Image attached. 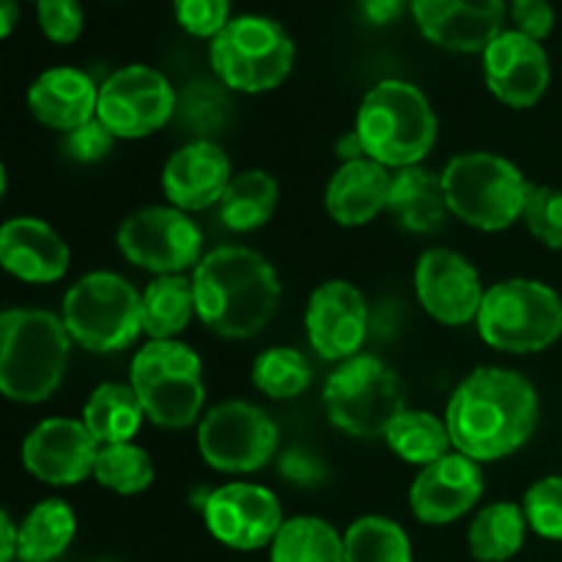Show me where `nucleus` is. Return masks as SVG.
<instances>
[{
  "instance_id": "obj_22",
  "label": "nucleus",
  "mask_w": 562,
  "mask_h": 562,
  "mask_svg": "<svg viewBox=\"0 0 562 562\" xmlns=\"http://www.w3.org/2000/svg\"><path fill=\"white\" fill-rule=\"evenodd\" d=\"M69 261V245L42 220L14 217L0 231V263L22 283H55L66 274Z\"/></svg>"
},
{
  "instance_id": "obj_28",
  "label": "nucleus",
  "mask_w": 562,
  "mask_h": 562,
  "mask_svg": "<svg viewBox=\"0 0 562 562\" xmlns=\"http://www.w3.org/2000/svg\"><path fill=\"white\" fill-rule=\"evenodd\" d=\"M280 187L278 179L267 170H245L234 176L220 201V220L228 231L236 234H250V231L263 228L272 220L278 209Z\"/></svg>"
},
{
  "instance_id": "obj_45",
  "label": "nucleus",
  "mask_w": 562,
  "mask_h": 562,
  "mask_svg": "<svg viewBox=\"0 0 562 562\" xmlns=\"http://www.w3.org/2000/svg\"><path fill=\"white\" fill-rule=\"evenodd\" d=\"M335 151H338V157L344 159V162H355V159L366 157V148H362V140L360 135H357V130L346 132V135L338 140V148H335Z\"/></svg>"
},
{
  "instance_id": "obj_26",
  "label": "nucleus",
  "mask_w": 562,
  "mask_h": 562,
  "mask_svg": "<svg viewBox=\"0 0 562 562\" xmlns=\"http://www.w3.org/2000/svg\"><path fill=\"white\" fill-rule=\"evenodd\" d=\"M143 417H146V409L132 384H99L82 406V423L99 445L132 442V437L140 431Z\"/></svg>"
},
{
  "instance_id": "obj_24",
  "label": "nucleus",
  "mask_w": 562,
  "mask_h": 562,
  "mask_svg": "<svg viewBox=\"0 0 562 562\" xmlns=\"http://www.w3.org/2000/svg\"><path fill=\"white\" fill-rule=\"evenodd\" d=\"M393 173L384 165L362 157L344 162L329 179L324 192V209L344 228H360L387 212Z\"/></svg>"
},
{
  "instance_id": "obj_37",
  "label": "nucleus",
  "mask_w": 562,
  "mask_h": 562,
  "mask_svg": "<svg viewBox=\"0 0 562 562\" xmlns=\"http://www.w3.org/2000/svg\"><path fill=\"white\" fill-rule=\"evenodd\" d=\"M521 223L541 245L562 250V190L547 184H530Z\"/></svg>"
},
{
  "instance_id": "obj_25",
  "label": "nucleus",
  "mask_w": 562,
  "mask_h": 562,
  "mask_svg": "<svg viewBox=\"0 0 562 562\" xmlns=\"http://www.w3.org/2000/svg\"><path fill=\"white\" fill-rule=\"evenodd\" d=\"M387 214L409 234H439L450 217L442 173L420 168H401L393 173Z\"/></svg>"
},
{
  "instance_id": "obj_23",
  "label": "nucleus",
  "mask_w": 562,
  "mask_h": 562,
  "mask_svg": "<svg viewBox=\"0 0 562 562\" xmlns=\"http://www.w3.org/2000/svg\"><path fill=\"white\" fill-rule=\"evenodd\" d=\"M27 108L38 124L69 135L97 119L99 88L88 71L75 66H55L31 82Z\"/></svg>"
},
{
  "instance_id": "obj_31",
  "label": "nucleus",
  "mask_w": 562,
  "mask_h": 562,
  "mask_svg": "<svg viewBox=\"0 0 562 562\" xmlns=\"http://www.w3.org/2000/svg\"><path fill=\"white\" fill-rule=\"evenodd\" d=\"M384 442L406 464L428 467L445 459L453 448L448 423L423 409H404L384 431Z\"/></svg>"
},
{
  "instance_id": "obj_9",
  "label": "nucleus",
  "mask_w": 562,
  "mask_h": 562,
  "mask_svg": "<svg viewBox=\"0 0 562 562\" xmlns=\"http://www.w3.org/2000/svg\"><path fill=\"white\" fill-rule=\"evenodd\" d=\"M60 318L86 351H121L143 333L140 294L121 274L91 272L66 291Z\"/></svg>"
},
{
  "instance_id": "obj_21",
  "label": "nucleus",
  "mask_w": 562,
  "mask_h": 562,
  "mask_svg": "<svg viewBox=\"0 0 562 562\" xmlns=\"http://www.w3.org/2000/svg\"><path fill=\"white\" fill-rule=\"evenodd\" d=\"M231 159L214 140H190L170 154L162 170V192L181 212H203L220 206L231 184Z\"/></svg>"
},
{
  "instance_id": "obj_46",
  "label": "nucleus",
  "mask_w": 562,
  "mask_h": 562,
  "mask_svg": "<svg viewBox=\"0 0 562 562\" xmlns=\"http://www.w3.org/2000/svg\"><path fill=\"white\" fill-rule=\"evenodd\" d=\"M0 33L3 36H11L16 20H20V9H16V0H0Z\"/></svg>"
},
{
  "instance_id": "obj_42",
  "label": "nucleus",
  "mask_w": 562,
  "mask_h": 562,
  "mask_svg": "<svg viewBox=\"0 0 562 562\" xmlns=\"http://www.w3.org/2000/svg\"><path fill=\"white\" fill-rule=\"evenodd\" d=\"M510 16L516 31L536 42H543L554 27V9L549 0H510Z\"/></svg>"
},
{
  "instance_id": "obj_18",
  "label": "nucleus",
  "mask_w": 562,
  "mask_h": 562,
  "mask_svg": "<svg viewBox=\"0 0 562 562\" xmlns=\"http://www.w3.org/2000/svg\"><path fill=\"white\" fill-rule=\"evenodd\" d=\"M488 91L514 110L536 108L549 91L552 66L541 42L519 31H503L483 53Z\"/></svg>"
},
{
  "instance_id": "obj_39",
  "label": "nucleus",
  "mask_w": 562,
  "mask_h": 562,
  "mask_svg": "<svg viewBox=\"0 0 562 562\" xmlns=\"http://www.w3.org/2000/svg\"><path fill=\"white\" fill-rule=\"evenodd\" d=\"M173 14L190 36L209 42L234 20L231 0H173Z\"/></svg>"
},
{
  "instance_id": "obj_44",
  "label": "nucleus",
  "mask_w": 562,
  "mask_h": 562,
  "mask_svg": "<svg viewBox=\"0 0 562 562\" xmlns=\"http://www.w3.org/2000/svg\"><path fill=\"white\" fill-rule=\"evenodd\" d=\"M0 562H16V552H20V527L14 525L9 514L0 516Z\"/></svg>"
},
{
  "instance_id": "obj_48",
  "label": "nucleus",
  "mask_w": 562,
  "mask_h": 562,
  "mask_svg": "<svg viewBox=\"0 0 562 562\" xmlns=\"http://www.w3.org/2000/svg\"><path fill=\"white\" fill-rule=\"evenodd\" d=\"M16 562H20V560H16Z\"/></svg>"
},
{
  "instance_id": "obj_40",
  "label": "nucleus",
  "mask_w": 562,
  "mask_h": 562,
  "mask_svg": "<svg viewBox=\"0 0 562 562\" xmlns=\"http://www.w3.org/2000/svg\"><path fill=\"white\" fill-rule=\"evenodd\" d=\"M36 20L44 36L55 44H71L82 33L80 0H36Z\"/></svg>"
},
{
  "instance_id": "obj_38",
  "label": "nucleus",
  "mask_w": 562,
  "mask_h": 562,
  "mask_svg": "<svg viewBox=\"0 0 562 562\" xmlns=\"http://www.w3.org/2000/svg\"><path fill=\"white\" fill-rule=\"evenodd\" d=\"M521 508L530 530L547 541H562V475H549L532 483Z\"/></svg>"
},
{
  "instance_id": "obj_14",
  "label": "nucleus",
  "mask_w": 562,
  "mask_h": 562,
  "mask_svg": "<svg viewBox=\"0 0 562 562\" xmlns=\"http://www.w3.org/2000/svg\"><path fill=\"white\" fill-rule=\"evenodd\" d=\"M203 521L214 541L236 552L272 547L285 525L278 494L256 483H228L203 499Z\"/></svg>"
},
{
  "instance_id": "obj_10",
  "label": "nucleus",
  "mask_w": 562,
  "mask_h": 562,
  "mask_svg": "<svg viewBox=\"0 0 562 562\" xmlns=\"http://www.w3.org/2000/svg\"><path fill=\"white\" fill-rule=\"evenodd\" d=\"M324 406L333 426L357 439L384 437L406 409L398 373L373 355L351 357L329 373Z\"/></svg>"
},
{
  "instance_id": "obj_47",
  "label": "nucleus",
  "mask_w": 562,
  "mask_h": 562,
  "mask_svg": "<svg viewBox=\"0 0 562 562\" xmlns=\"http://www.w3.org/2000/svg\"><path fill=\"white\" fill-rule=\"evenodd\" d=\"M99 562H110V560H99Z\"/></svg>"
},
{
  "instance_id": "obj_36",
  "label": "nucleus",
  "mask_w": 562,
  "mask_h": 562,
  "mask_svg": "<svg viewBox=\"0 0 562 562\" xmlns=\"http://www.w3.org/2000/svg\"><path fill=\"white\" fill-rule=\"evenodd\" d=\"M179 113L187 130L201 135V140H209L206 135L223 132V126L228 124L231 102L223 91L212 88L209 82H201V86L187 88L184 97L179 99Z\"/></svg>"
},
{
  "instance_id": "obj_17",
  "label": "nucleus",
  "mask_w": 562,
  "mask_h": 562,
  "mask_svg": "<svg viewBox=\"0 0 562 562\" xmlns=\"http://www.w3.org/2000/svg\"><path fill=\"white\" fill-rule=\"evenodd\" d=\"M307 340L322 360L346 362L368 338V302L357 285L327 280L311 294L305 311Z\"/></svg>"
},
{
  "instance_id": "obj_4",
  "label": "nucleus",
  "mask_w": 562,
  "mask_h": 562,
  "mask_svg": "<svg viewBox=\"0 0 562 562\" xmlns=\"http://www.w3.org/2000/svg\"><path fill=\"white\" fill-rule=\"evenodd\" d=\"M357 135L366 157L384 168H415L431 154L439 119L431 102L406 80H382L357 110Z\"/></svg>"
},
{
  "instance_id": "obj_1",
  "label": "nucleus",
  "mask_w": 562,
  "mask_h": 562,
  "mask_svg": "<svg viewBox=\"0 0 562 562\" xmlns=\"http://www.w3.org/2000/svg\"><path fill=\"white\" fill-rule=\"evenodd\" d=\"M538 412L541 404L530 379L510 368H475L450 395L445 423L456 453L483 464L527 445Z\"/></svg>"
},
{
  "instance_id": "obj_8",
  "label": "nucleus",
  "mask_w": 562,
  "mask_h": 562,
  "mask_svg": "<svg viewBox=\"0 0 562 562\" xmlns=\"http://www.w3.org/2000/svg\"><path fill=\"white\" fill-rule=\"evenodd\" d=\"M294 58L289 31L261 14L234 16L209 44L214 75L241 93L278 88L294 69Z\"/></svg>"
},
{
  "instance_id": "obj_6",
  "label": "nucleus",
  "mask_w": 562,
  "mask_h": 562,
  "mask_svg": "<svg viewBox=\"0 0 562 562\" xmlns=\"http://www.w3.org/2000/svg\"><path fill=\"white\" fill-rule=\"evenodd\" d=\"M475 324L492 349L536 355L562 338V296L541 280H503L486 289Z\"/></svg>"
},
{
  "instance_id": "obj_27",
  "label": "nucleus",
  "mask_w": 562,
  "mask_h": 562,
  "mask_svg": "<svg viewBox=\"0 0 562 562\" xmlns=\"http://www.w3.org/2000/svg\"><path fill=\"white\" fill-rule=\"evenodd\" d=\"M143 333L151 340H176L195 316V289L184 274H159L140 294Z\"/></svg>"
},
{
  "instance_id": "obj_5",
  "label": "nucleus",
  "mask_w": 562,
  "mask_h": 562,
  "mask_svg": "<svg viewBox=\"0 0 562 562\" xmlns=\"http://www.w3.org/2000/svg\"><path fill=\"white\" fill-rule=\"evenodd\" d=\"M442 187L453 217L494 234L521 220L530 181L499 154L470 151L445 165Z\"/></svg>"
},
{
  "instance_id": "obj_3",
  "label": "nucleus",
  "mask_w": 562,
  "mask_h": 562,
  "mask_svg": "<svg viewBox=\"0 0 562 562\" xmlns=\"http://www.w3.org/2000/svg\"><path fill=\"white\" fill-rule=\"evenodd\" d=\"M71 335L49 311L9 307L0 316V390L16 404H42L66 376Z\"/></svg>"
},
{
  "instance_id": "obj_12",
  "label": "nucleus",
  "mask_w": 562,
  "mask_h": 562,
  "mask_svg": "<svg viewBox=\"0 0 562 562\" xmlns=\"http://www.w3.org/2000/svg\"><path fill=\"white\" fill-rule=\"evenodd\" d=\"M179 110L173 86L162 71L132 64L99 86L97 119L121 140H137L162 130Z\"/></svg>"
},
{
  "instance_id": "obj_16",
  "label": "nucleus",
  "mask_w": 562,
  "mask_h": 562,
  "mask_svg": "<svg viewBox=\"0 0 562 562\" xmlns=\"http://www.w3.org/2000/svg\"><path fill=\"white\" fill-rule=\"evenodd\" d=\"M99 450L88 426L71 417H49L42 420L22 442V464L36 481L49 486H77L93 475Z\"/></svg>"
},
{
  "instance_id": "obj_32",
  "label": "nucleus",
  "mask_w": 562,
  "mask_h": 562,
  "mask_svg": "<svg viewBox=\"0 0 562 562\" xmlns=\"http://www.w3.org/2000/svg\"><path fill=\"white\" fill-rule=\"evenodd\" d=\"M269 562H346L344 536L318 516H294L269 547Z\"/></svg>"
},
{
  "instance_id": "obj_35",
  "label": "nucleus",
  "mask_w": 562,
  "mask_h": 562,
  "mask_svg": "<svg viewBox=\"0 0 562 562\" xmlns=\"http://www.w3.org/2000/svg\"><path fill=\"white\" fill-rule=\"evenodd\" d=\"M93 477L99 481V486L124 494V497L140 494L154 483L151 456L132 442L102 445L97 467H93Z\"/></svg>"
},
{
  "instance_id": "obj_13",
  "label": "nucleus",
  "mask_w": 562,
  "mask_h": 562,
  "mask_svg": "<svg viewBox=\"0 0 562 562\" xmlns=\"http://www.w3.org/2000/svg\"><path fill=\"white\" fill-rule=\"evenodd\" d=\"M119 250L135 267L154 274H181L201 263V228L176 206H146L121 223Z\"/></svg>"
},
{
  "instance_id": "obj_15",
  "label": "nucleus",
  "mask_w": 562,
  "mask_h": 562,
  "mask_svg": "<svg viewBox=\"0 0 562 562\" xmlns=\"http://www.w3.org/2000/svg\"><path fill=\"white\" fill-rule=\"evenodd\" d=\"M415 291L423 311L448 327L477 322L486 296L477 269L450 247L423 252L415 267Z\"/></svg>"
},
{
  "instance_id": "obj_11",
  "label": "nucleus",
  "mask_w": 562,
  "mask_h": 562,
  "mask_svg": "<svg viewBox=\"0 0 562 562\" xmlns=\"http://www.w3.org/2000/svg\"><path fill=\"white\" fill-rule=\"evenodd\" d=\"M280 431L272 417L247 401H225L203 415L198 450L212 470L225 475H250L278 453Z\"/></svg>"
},
{
  "instance_id": "obj_30",
  "label": "nucleus",
  "mask_w": 562,
  "mask_h": 562,
  "mask_svg": "<svg viewBox=\"0 0 562 562\" xmlns=\"http://www.w3.org/2000/svg\"><path fill=\"white\" fill-rule=\"evenodd\" d=\"M527 516L521 505L492 503L475 516L470 527V552L477 562H508L521 552L527 536Z\"/></svg>"
},
{
  "instance_id": "obj_33",
  "label": "nucleus",
  "mask_w": 562,
  "mask_h": 562,
  "mask_svg": "<svg viewBox=\"0 0 562 562\" xmlns=\"http://www.w3.org/2000/svg\"><path fill=\"white\" fill-rule=\"evenodd\" d=\"M346 562H412V541L398 521L362 516L344 532Z\"/></svg>"
},
{
  "instance_id": "obj_34",
  "label": "nucleus",
  "mask_w": 562,
  "mask_h": 562,
  "mask_svg": "<svg viewBox=\"0 0 562 562\" xmlns=\"http://www.w3.org/2000/svg\"><path fill=\"white\" fill-rule=\"evenodd\" d=\"M311 379V362L300 349H291V346H272V349L261 351L252 362V384L274 401H289L302 395Z\"/></svg>"
},
{
  "instance_id": "obj_29",
  "label": "nucleus",
  "mask_w": 562,
  "mask_h": 562,
  "mask_svg": "<svg viewBox=\"0 0 562 562\" xmlns=\"http://www.w3.org/2000/svg\"><path fill=\"white\" fill-rule=\"evenodd\" d=\"M77 532V519L71 505L64 499H44L33 505L31 514L20 525V562H53L71 547Z\"/></svg>"
},
{
  "instance_id": "obj_20",
  "label": "nucleus",
  "mask_w": 562,
  "mask_h": 562,
  "mask_svg": "<svg viewBox=\"0 0 562 562\" xmlns=\"http://www.w3.org/2000/svg\"><path fill=\"white\" fill-rule=\"evenodd\" d=\"M483 470L464 453H448L445 459L423 467L409 488V508L423 525H450L470 514L483 497Z\"/></svg>"
},
{
  "instance_id": "obj_7",
  "label": "nucleus",
  "mask_w": 562,
  "mask_h": 562,
  "mask_svg": "<svg viewBox=\"0 0 562 562\" xmlns=\"http://www.w3.org/2000/svg\"><path fill=\"white\" fill-rule=\"evenodd\" d=\"M130 379L154 426L187 428L201 415L203 362L181 340H148L132 360Z\"/></svg>"
},
{
  "instance_id": "obj_41",
  "label": "nucleus",
  "mask_w": 562,
  "mask_h": 562,
  "mask_svg": "<svg viewBox=\"0 0 562 562\" xmlns=\"http://www.w3.org/2000/svg\"><path fill=\"white\" fill-rule=\"evenodd\" d=\"M115 140H119V137H115L102 121L93 119L91 124L80 126V130L66 135L64 151L66 157H71L75 162H99V159L108 157Z\"/></svg>"
},
{
  "instance_id": "obj_2",
  "label": "nucleus",
  "mask_w": 562,
  "mask_h": 562,
  "mask_svg": "<svg viewBox=\"0 0 562 562\" xmlns=\"http://www.w3.org/2000/svg\"><path fill=\"white\" fill-rule=\"evenodd\" d=\"M195 313L214 335L256 338L278 313L283 285L261 252L225 245L206 252L192 272Z\"/></svg>"
},
{
  "instance_id": "obj_19",
  "label": "nucleus",
  "mask_w": 562,
  "mask_h": 562,
  "mask_svg": "<svg viewBox=\"0 0 562 562\" xmlns=\"http://www.w3.org/2000/svg\"><path fill=\"white\" fill-rule=\"evenodd\" d=\"M423 36L450 53H486L503 33L505 0H409Z\"/></svg>"
},
{
  "instance_id": "obj_43",
  "label": "nucleus",
  "mask_w": 562,
  "mask_h": 562,
  "mask_svg": "<svg viewBox=\"0 0 562 562\" xmlns=\"http://www.w3.org/2000/svg\"><path fill=\"white\" fill-rule=\"evenodd\" d=\"M406 0H360V11L373 25H387L404 11Z\"/></svg>"
}]
</instances>
